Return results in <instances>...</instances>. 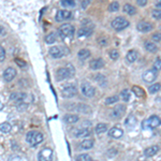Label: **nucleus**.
Here are the masks:
<instances>
[{"label":"nucleus","instance_id":"obj_27","mask_svg":"<svg viewBox=\"0 0 161 161\" xmlns=\"http://www.w3.org/2000/svg\"><path fill=\"white\" fill-rule=\"evenodd\" d=\"M93 146V140H84L82 143H80V148L83 149H90Z\"/></svg>","mask_w":161,"mask_h":161},{"label":"nucleus","instance_id":"obj_11","mask_svg":"<svg viewBox=\"0 0 161 161\" xmlns=\"http://www.w3.org/2000/svg\"><path fill=\"white\" fill-rule=\"evenodd\" d=\"M15 76H16V70L14 68H12V67L7 68L5 70V72H3V80L5 82H11Z\"/></svg>","mask_w":161,"mask_h":161},{"label":"nucleus","instance_id":"obj_46","mask_svg":"<svg viewBox=\"0 0 161 161\" xmlns=\"http://www.w3.org/2000/svg\"><path fill=\"white\" fill-rule=\"evenodd\" d=\"M17 109L18 110H25V109H27V104L26 103H24V102H20L18 104H17Z\"/></svg>","mask_w":161,"mask_h":161},{"label":"nucleus","instance_id":"obj_10","mask_svg":"<svg viewBox=\"0 0 161 161\" xmlns=\"http://www.w3.org/2000/svg\"><path fill=\"white\" fill-rule=\"evenodd\" d=\"M72 17V12L68 10H59L58 12L56 13V21L57 22H62L65 20H70Z\"/></svg>","mask_w":161,"mask_h":161},{"label":"nucleus","instance_id":"obj_33","mask_svg":"<svg viewBox=\"0 0 161 161\" xmlns=\"http://www.w3.org/2000/svg\"><path fill=\"white\" fill-rule=\"evenodd\" d=\"M45 41H46L47 44H53L54 42L56 41V33L55 32H51L46 36L45 38Z\"/></svg>","mask_w":161,"mask_h":161},{"label":"nucleus","instance_id":"obj_29","mask_svg":"<svg viewBox=\"0 0 161 161\" xmlns=\"http://www.w3.org/2000/svg\"><path fill=\"white\" fill-rule=\"evenodd\" d=\"M95 77H96L95 78L96 82H97L99 85H101V86H105V85H106V78H105L104 75H102V74H97Z\"/></svg>","mask_w":161,"mask_h":161},{"label":"nucleus","instance_id":"obj_30","mask_svg":"<svg viewBox=\"0 0 161 161\" xmlns=\"http://www.w3.org/2000/svg\"><path fill=\"white\" fill-rule=\"evenodd\" d=\"M11 129H12V126L9 122H2L0 125V130L2 133H8V132L11 131Z\"/></svg>","mask_w":161,"mask_h":161},{"label":"nucleus","instance_id":"obj_48","mask_svg":"<svg viewBox=\"0 0 161 161\" xmlns=\"http://www.w3.org/2000/svg\"><path fill=\"white\" fill-rule=\"evenodd\" d=\"M9 161H22V160H21L20 157H17V156H12L10 159H9Z\"/></svg>","mask_w":161,"mask_h":161},{"label":"nucleus","instance_id":"obj_18","mask_svg":"<svg viewBox=\"0 0 161 161\" xmlns=\"http://www.w3.org/2000/svg\"><path fill=\"white\" fill-rule=\"evenodd\" d=\"M159 151V146L158 145H153L150 147H147L146 149L144 150V155L146 157H153L157 154Z\"/></svg>","mask_w":161,"mask_h":161},{"label":"nucleus","instance_id":"obj_41","mask_svg":"<svg viewBox=\"0 0 161 161\" xmlns=\"http://www.w3.org/2000/svg\"><path fill=\"white\" fill-rule=\"evenodd\" d=\"M61 5L62 7H74L75 2H74L73 0H62L61 1Z\"/></svg>","mask_w":161,"mask_h":161},{"label":"nucleus","instance_id":"obj_31","mask_svg":"<svg viewBox=\"0 0 161 161\" xmlns=\"http://www.w3.org/2000/svg\"><path fill=\"white\" fill-rule=\"evenodd\" d=\"M77 111L84 113V114H91V109L89 106H87L86 104H78Z\"/></svg>","mask_w":161,"mask_h":161},{"label":"nucleus","instance_id":"obj_38","mask_svg":"<svg viewBox=\"0 0 161 161\" xmlns=\"http://www.w3.org/2000/svg\"><path fill=\"white\" fill-rule=\"evenodd\" d=\"M153 70H154L156 73L159 70H161V59L160 58L156 59V61H155L154 65H153Z\"/></svg>","mask_w":161,"mask_h":161},{"label":"nucleus","instance_id":"obj_4","mask_svg":"<svg viewBox=\"0 0 161 161\" xmlns=\"http://www.w3.org/2000/svg\"><path fill=\"white\" fill-rule=\"evenodd\" d=\"M77 93V88L73 84H67L61 88V95L64 98H72Z\"/></svg>","mask_w":161,"mask_h":161},{"label":"nucleus","instance_id":"obj_13","mask_svg":"<svg viewBox=\"0 0 161 161\" xmlns=\"http://www.w3.org/2000/svg\"><path fill=\"white\" fill-rule=\"evenodd\" d=\"M157 77V73L155 72L153 69L151 70H147L144 72L143 74V80L146 82V83H151V82H154Z\"/></svg>","mask_w":161,"mask_h":161},{"label":"nucleus","instance_id":"obj_50","mask_svg":"<svg viewBox=\"0 0 161 161\" xmlns=\"http://www.w3.org/2000/svg\"><path fill=\"white\" fill-rule=\"evenodd\" d=\"M156 7H157V9L161 10V0H160V1H157V2H156Z\"/></svg>","mask_w":161,"mask_h":161},{"label":"nucleus","instance_id":"obj_26","mask_svg":"<svg viewBox=\"0 0 161 161\" xmlns=\"http://www.w3.org/2000/svg\"><path fill=\"white\" fill-rule=\"evenodd\" d=\"M132 91H133V93L137 97H139V98H142V97H144L145 96V93H144V90L142 89L141 87H139V86H132Z\"/></svg>","mask_w":161,"mask_h":161},{"label":"nucleus","instance_id":"obj_52","mask_svg":"<svg viewBox=\"0 0 161 161\" xmlns=\"http://www.w3.org/2000/svg\"><path fill=\"white\" fill-rule=\"evenodd\" d=\"M90 161H93V160H90Z\"/></svg>","mask_w":161,"mask_h":161},{"label":"nucleus","instance_id":"obj_39","mask_svg":"<svg viewBox=\"0 0 161 161\" xmlns=\"http://www.w3.org/2000/svg\"><path fill=\"white\" fill-rule=\"evenodd\" d=\"M118 9H119V3L116 2V1H114V2H112L110 5H109V10H110L111 12H115V11H118Z\"/></svg>","mask_w":161,"mask_h":161},{"label":"nucleus","instance_id":"obj_45","mask_svg":"<svg viewBox=\"0 0 161 161\" xmlns=\"http://www.w3.org/2000/svg\"><path fill=\"white\" fill-rule=\"evenodd\" d=\"M15 62H16V64L18 65L20 67H23V68H24V67H26V62H25L24 60H22V59H20V58L15 59Z\"/></svg>","mask_w":161,"mask_h":161},{"label":"nucleus","instance_id":"obj_20","mask_svg":"<svg viewBox=\"0 0 161 161\" xmlns=\"http://www.w3.org/2000/svg\"><path fill=\"white\" fill-rule=\"evenodd\" d=\"M11 100H14L16 102H22L23 100H25L27 98V95L25 93H11Z\"/></svg>","mask_w":161,"mask_h":161},{"label":"nucleus","instance_id":"obj_21","mask_svg":"<svg viewBox=\"0 0 161 161\" xmlns=\"http://www.w3.org/2000/svg\"><path fill=\"white\" fill-rule=\"evenodd\" d=\"M64 120L67 124H75V122H78V116L73 114H67L64 117Z\"/></svg>","mask_w":161,"mask_h":161},{"label":"nucleus","instance_id":"obj_36","mask_svg":"<svg viewBox=\"0 0 161 161\" xmlns=\"http://www.w3.org/2000/svg\"><path fill=\"white\" fill-rule=\"evenodd\" d=\"M118 99H119V98H118L117 96H111V97L105 99V104H114V103L117 102Z\"/></svg>","mask_w":161,"mask_h":161},{"label":"nucleus","instance_id":"obj_24","mask_svg":"<svg viewBox=\"0 0 161 161\" xmlns=\"http://www.w3.org/2000/svg\"><path fill=\"white\" fill-rule=\"evenodd\" d=\"M124 12H126L129 15H133V14H135V12H137V9H135L132 5L126 3V5H124Z\"/></svg>","mask_w":161,"mask_h":161},{"label":"nucleus","instance_id":"obj_5","mask_svg":"<svg viewBox=\"0 0 161 161\" xmlns=\"http://www.w3.org/2000/svg\"><path fill=\"white\" fill-rule=\"evenodd\" d=\"M128 26H129V22H128L126 18H124V17H122V16L116 17L115 20L112 21V27L114 28L115 30H117V31L125 29V28H127Z\"/></svg>","mask_w":161,"mask_h":161},{"label":"nucleus","instance_id":"obj_9","mask_svg":"<svg viewBox=\"0 0 161 161\" xmlns=\"http://www.w3.org/2000/svg\"><path fill=\"white\" fill-rule=\"evenodd\" d=\"M49 53L53 58H61L65 55V49L60 46H53L49 49Z\"/></svg>","mask_w":161,"mask_h":161},{"label":"nucleus","instance_id":"obj_22","mask_svg":"<svg viewBox=\"0 0 161 161\" xmlns=\"http://www.w3.org/2000/svg\"><path fill=\"white\" fill-rule=\"evenodd\" d=\"M137 53L135 51H133V49H131V51H129L127 53L126 59H127L128 62H134V61L137 60Z\"/></svg>","mask_w":161,"mask_h":161},{"label":"nucleus","instance_id":"obj_28","mask_svg":"<svg viewBox=\"0 0 161 161\" xmlns=\"http://www.w3.org/2000/svg\"><path fill=\"white\" fill-rule=\"evenodd\" d=\"M107 131V125L106 124H98L97 126H96V132H97L98 134H102L104 133V132Z\"/></svg>","mask_w":161,"mask_h":161},{"label":"nucleus","instance_id":"obj_14","mask_svg":"<svg viewBox=\"0 0 161 161\" xmlns=\"http://www.w3.org/2000/svg\"><path fill=\"white\" fill-rule=\"evenodd\" d=\"M125 111H126V106L124 104H118L117 106L115 107L112 112V117L114 118H119L124 115Z\"/></svg>","mask_w":161,"mask_h":161},{"label":"nucleus","instance_id":"obj_35","mask_svg":"<svg viewBox=\"0 0 161 161\" xmlns=\"http://www.w3.org/2000/svg\"><path fill=\"white\" fill-rule=\"evenodd\" d=\"M90 156L88 154H80L76 156V161H90Z\"/></svg>","mask_w":161,"mask_h":161},{"label":"nucleus","instance_id":"obj_40","mask_svg":"<svg viewBox=\"0 0 161 161\" xmlns=\"http://www.w3.org/2000/svg\"><path fill=\"white\" fill-rule=\"evenodd\" d=\"M151 16H153V18H155V20H161V10H159V9L153 10Z\"/></svg>","mask_w":161,"mask_h":161},{"label":"nucleus","instance_id":"obj_51","mask_svg":"<svg viewBox=\"0 0 161 161\" xmlns=\"http://www.w3.org/2000/svg\"><path fill=\"white\" fill-rule=\"evenodd\" d=\"M1 37H3V27H1Z\"/></svg>","mask_w":161,"mask_h":161},{"label":"nucleus","instance_id":"obj_2","mask_svg":"<svg viewBox=\"0 0 161 161\" xmlns=\"http://www.w3.org/2000/svg\"><path fill=\"white\" fill-rule=\"evenodd\" d=\"M43 139H44L43 134H42L41 132L33 131V130L27 132V134H26L27 143L30 144L31 146H37V145H39L40 143L43 142Z\"/></svg>","mask_w":161,"mask_h":161},{"label":"nucleus","instance_id":"obj_16","mask_svg":"<svg viewBox=\"0 0 161 161\" xmlns=\"http://www.w3.org/2000/svg\"><path fill=\"white\" fill-rule=\"evenodd\" d=\"M122 134H124V131L118 127H113L111 130H109V135L113 139H119L122 137Z\"/></svg>","mask_w":161,"mask_h":161},{"label":"nucleus","instance_id":"obj_12","mask_svg":"<svg viewBox=\"0 0 161 161\" xmlns=\"http://www.w3.org/2000/svg\"><path fill=\"white\" fill-rule=\"evenodd\" d=\"M137 28L139 31L142 32H148L153 29V25L148 22H145V21H142V22H139L137 25Z\"/></svg>","mask_w":161,"mask_h":161},{"label":"nucleus","instance_id":"obj_1","mask_svg":"<svg viewBox=\"0 0 161 161\" xmlns=\"http://www.w3.org/2000/svg\"><path fill=\"white\" fill-rule=\"evenodd\" d=\"M74 72H75V69L71 64H68L65 68H59L56 72L57 80H62L71 77L74 74Z\"/></svg>","mask_w":161,"mask_h":161},{"label":"nucleus","instance_id":"obj_8","mask_svg":"<svg viewBox=\"0 0 161 161\" xmlns=\"http://www.w3.org/2000/svg\"><path fill=\"white\" fill-rule=\"evenodd\" d=\"M80 88H82L83 95L86 96V97L91 98L95 96V88H93L89 83H83L80 85Z\"/></svg>","mask_w":161,"mask_h":161},{"label":"nucleus","instance_id":"obj_6","mask_svg":"<svg viewBox=\"0 0 161 161\" xmlns=\"http://www.w3.org/2000/svg\"><path fill=\"white\" fill-rule=\"evenodd\" d=\"M160 124H161L160 118H159L158 116H156V115H153V116H150L147 120H145L143 126H144L145 128L154 129V128H157L158 126H160Z\"/></svg>","mask_w":161,"mask_h":161},{"label":"nucleus","instance_id":"obj_37","mask_svg":"<svg viewBox=\"0 0 161 161\" xmlns=\"http://www.w3.org/2000/svg\"><path fill=\"white\" fill-rule=\"evenodd\" d=\"M160 88H161V84L160 83L153 84V85L149 87V93H157V91L160 90Z\"/></svg>","mask_w":161,"mask_h":161},{"label":"nucleus","instance_id":"obj_34","mask_svg":"<svg viewBox=\"0 0 161 161\" xmlns=\"http://www.w3.org/2000/svg\"><path fill=\"white\" fill-rule=\"evenodd\" d=\"M120 99L124 101H129L130 100V93L128 89H122L120 93Z\"/></svg>","mask_w":161,"mask_h":161},{"label":"nucleus","instance_id":"obj_19","mask_svg":"<svg viewBox=\"0 0 161 161\" xmlns=\"http://www.w3.org/2000/svg\"><path fill=\"white\" fill-rule=\"evenodd\" d=\"M93 33V27L89 28V27H82L80 29H78L77 31V36L78 37H89L90 34Z\"/></svg>","mask_w":161,"mask_h":161},{"label":"nucleus","instance_id":"obj_3","mask_svg":"<svg viewBox=\"0 0 161 161\" xmlns=\"http://www.w3.org/2000/svg\"><path fill=\"white\" fill-rule=\"evenodd\" d=\"M73 33H74V27L71 24H64L58 28V34L62 39L68 37H72Z\"/></svg>","mask_w":161,"mask_h":161},{"label":"nucleus","instance_id":"obj_32","mask_svg":"<svg viewBox=\"0 0 161 161\" xmlns=\"http://www.w3.org/2000/svg\"><path fill=\"white\" fill-rule=\"evenodd\" d=\"M135 124H137V118L134 117V116H132V115H130L129 117L126 119V125H127L128 127H130V128L134 127Z\"/></svg>","mask_w":161,"mask_h":161},{"label":"nucleus","instance_id":"obj_49","mask_svg":"<svg viewBox=\"0 0 161 161\" xmlns=\"http://www.w3.org/2000/svg\"><path fill=\"white\" fill-rule=\"evenodd\" d=\"M89 3H90V1H89V0H85V1H84V2L82 3V7H83L84 9H85V8L87 7V5H89Z\"/></svg>","mask_w":161,"mask_h":161},{"label":"nucleus","instance_id":"obj_15","mask_svg":"<svg viewBox=\"0 0 161 161\" xmlns=\"http://www.w3.org/2000/svg\"><path fill=\"white\" fill-rule=\"evenodd\" d=\"M104 66V61H103L102 58H97V59H93L89 64V67H90L91 70H99V69L103 68Z\"/></svg>","mask_w":161,"mask_h":161},{"label":"nucleus","instance_id":"obj_43","mask_svg":"<svg viewBox=\"0 0 161 161\" xmlns=\"http://www.w3.org/2000/svg\"><path fill=\"white\" fill-rule=\"evenodd\" d=\"M151 39H153V41L155 42H160L161 41V33H154L153 36H151Z\"/></svg>","mask_w":161,"mask_h":161},{"label":"nucleus","instance_id":"obj_17","mask_svg":"<svg viewBox=\"0 0 161 161\" xmlns=\"http://www.w3.org/2000/svg\"><path fill=\"white\" fill-rule=\"evenodd\" d=\"M90 134L89 128H80V129L74 130V135L76 137H86Z\"/></svg>","mask_w":161,"mask_h":161},{"label":"nucleus","instance_id":"obj_25","mask_svg":"<svg viewBox=\"0 0 161 161\" xmlns=\"http://www.w3.org/2000/svg\"><path fill=\"white\" fill-rule=\"evenodd\" d=\"M77 56L80 60H85V59H87L88 57L90 56V52L88 51V49H80V51L77 53Z\"/></svg>","mask_w":161,"mask_h":161},{"label":"nucleus","instance_id":"obj_42","mask_svg":"<svg viewBox=\"0 0 161 161\" xmlns=\"http://www.w3.org/2000/svg\"><path fill=\"white\" fill-rule=\"evenodd\" d=\"M110 57L113 60H116V59H118V57H119V53H118L116 49H112V51L110 52Z\"/></svg>","mask_w":161,"mask_h":161},{"label":"nucleus","instance_id":"obj_44","mask_svg":"<svg viewBox=\"0 0 161 161\" xmlns=\"http://www.w3.org/2000/svg\"><path fill=\"white\" fill-rule=\"evenodd\" d=\"M5 51L3 47H0V61L2 62L5 60Z\"/></svg>","mask_w":161,"mask_h":161},{"label":"nucleus","instance_id":"obj_23","mask_svg":"<svg viewBox=\"0 0 161 161\" xmlns=\"http://www.w3.org/2000/svg\"><path fill=\"white\" fill-rule=\"evenodd\" d=\"M144 45H145V49H146V51L150 52V53H156V52L158 51V47H157V45L153 43V42L146 41Z\"/></svg>","mask_w":161,"mask_h":161},{"label":"nucleus","instance_id":"obj_47","mask_svg":"<svg viewBox=\"0 0 161 161\" xmlns=\"http://www.w3.org/2000/svg\"><path fill=\"white\" fill-rule=\"evenodd\" d=\"M137 3L139 5H141V7H144V5H147V0H137Z\"/></svg>","mask_w":161,"mask_h":161},{"label":"nucleus","instance_id":"obj_7","mask_svg":"<svg viewBox=\"0 0 161 161\" xmlns=\"http://www.w3.org/2000/svg\"><path fill=\"white\" fill-rule=\"evenodd\" d=\"M53 158V150L51 148H44L38 155V160L39 161H52Z\"/></svg>","mask_w":161,"mask_h":161}]
</instances>
